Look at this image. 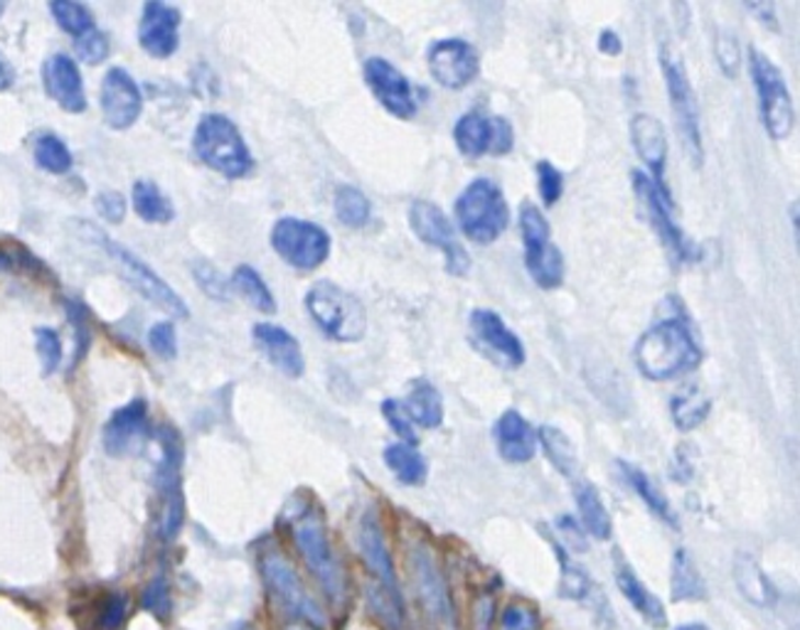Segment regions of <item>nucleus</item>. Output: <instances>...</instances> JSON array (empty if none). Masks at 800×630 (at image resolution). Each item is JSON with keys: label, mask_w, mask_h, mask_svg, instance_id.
I'll return each mask as SVG.
<instances>
[{"label": "nucleus", "mask_w": 800, "mask_h": 630, "mask_svg": "<svg viewBox=\"0 0 800 630\" xmlns=\"http://www.w3.org/2000/svg\"><path fill=\"white\" fill-rule=\"evenodd\" d=\"M633 357L640 375L663 382L702 363V347L683 318H665L640 335Z\"/></svg>", "instance_id": "nucleus-1"}, {"label": "nucleus", "mask_w": 800, "mask_h": 630, "mask_svg": "<svg viewBox=\"0 0 800 630\" xmlns=\"http://www.w3.org/2000/svg\"><path fill=\"white\" fill-rule=\"evenodd\" d=\"M193 148L207 168L225 177H244L254 170L252 151L247 148L237 124L225 114H205L199 118Z\"/></svg>", "instance_id": "nucleus-2"}, {"label": "nucleus", "mask_w": 800, "mask_h": 630, "mask_svg": "<svg viewBox=\"0 0 800 630\" xmlns=\"http://www.w3.org/2000/svg\"><path fill=\"white\" fill-rule=\"evenodd\" d=\"M306 311L335 343H359L367 333L365 306L338 284L318 282L308 288Z\"/></svg>", "instance_id": "nucleus-3"}, {"label": "nucleus", "mask_w": 800, "mask_h": 630, "mask_svg": "<svg viewBox=\"0 0 800 630\" xmlns=\"http://www.w3.org/2000/svg\"><path fill=\"white\" fill-rule=\"evenodd\" d=\"M456 219L461 232L476 244H493L510 225V207L493 180L476 177L456 199Z\"/></svg>", "instance_id": "nucleus-4"}, {"label": "nucleus", "mask_w": 800, "mask_h": 630, "mask_svg": "<svg viewBox=\"0 0 800 630\" xmlns=\"http://www.w3.org/2000/svg\"><path fill=\"white\" fill-rule=\"evenodd\" d=\"M519 234H523L525 244V268L533 276V282L552 291L564 284V256L559 247L552 242V227H549L547 217L533 199L519 203Z\"/></svg>", "instance_id": "nucleus-5"}, {"label": "nucleus", "mask_w": 800, "mask_h": 630, "mask_svg": "<svg viewBox=\"0 0 800 630\" xmlns=\"http://www.w3.org/2000/svg\"><path fill=\"white\" fill-rule=\"evenodd\" d=\"M748 72H752L754 79L758 114H762L766 134L774 141H784V138L791 136L796 124L793 99L791 92H788L784 72L772 62V57L756 47H748Z\"/></svg>", "instance_id": "nucleus-6"}, {"label": "nucleus", "mask_w": 800, "mask_h": 630, "mask_svg": "<svg viewBox=\"0 0 800 630\" xmlns=\"http://www.w3.org/2000/svg\"><path fill=\"white\" fill-rule=\"evenodd\" d=\"M660 69H663L670 106H673V116L677 124V131L683 136V146L693 156L695 165L702 163L705 148H702V128H699V106L693 82H689L687 67L683 65L677 49L670 43H660Z\"/></svg>", "instance_id": "nucleus-7"}, {"label": "nucleus", "mask_w": 800, "mask_h": 630, "mask_svg": "<svg viewBox=\"0 0 800 630\" xmlns=\"http://www.w3.org/2000/svg\"><path fill=\"white\" fill-rule=\"evenodd\" d=\"M294 542L301 552L306 566L311 569L316 582L323 588L330 602L340 604L345 598V569L333 552V545L328 539V529L323 517L318 513H306L294 523Z\"/></svg>", "instance_id": "nucleus-8"}, {"label": "nucleus", "mask_w": 800, "mask_h": 630, "mask_svg": "<svg viewBox=\"0 0 800 630\" xmlns=\"http://www.w3.org/2000/svg\"><path fill=\"white\" fill-rule=\"evenodd\" d=\"M272 247L286 264L301 272H316L328 262L333 242L316 222L301 217H282L272 229Z\"/></svg>", "instance_id": "nucleus-9"}, {"label": "nucleus", "mask_w": 800, "mask_h": 630, "mask_svg": "<svg viewBox=\"0 0 800 630\" xmlns=\"http://www.w3.org/2000/svg\"><path fill=\"white\" fill-rule=\"evenodd\" d=\"M409 564H412L414 588L428 623L434 630H458L452 592H448V584L436 564L432 549L414 545L412 552H409Z\"/></svg>", "instance_id": "nucleus-10"}, {"label": "nucleus", "mask_w": 800, "mask_h": 630, "mask_svg": "<svg viewBox=\"0 0 800 630\" xmlns=\"http://www.w3.org/2000/svg\"><path fill=\"white\" fill-rule=\"evenodd\" d=\"M89 232H92V237L99 239V244L104 247V252L108 254V259L112 262L118 264V268H122V274L126 276V282L132 284L138 294H141L144 298H148V301L156 303L158 308H163L165 313L170 316H178V318H187V306L183 298H180L173 288H170L163 278H160L151 266L144 264L141 259H138L134 252H128L126 247L116 244L108 239L106 234L99 232L96 227L87 225Z\"/></svg>", "instance_id": "nucleus-11"}, {"label": "nucleus", "mask_w": 800, "mask_h": 630, "mask_svg": "<svg viewBox=\"0 0 800 630\" xmlns=\"http://www.w3.org/2000/svg\"><path fill=\"white\" fill-rule=\"evenodd\" d=\"M409 225H412V232L422 239L424 244L438 249L446 256V272L452 276H466L471 272V256L458 242L454 225L448 222L444 209L436 203H428V199H414L412 207H409Z\"/></svg>", "instance_id": "nucleus-12"}, {"label": "nucleus", "mask_w": 800, "mask_h": 630, "mask_svg": "<svg viewBox=\"0 0 800 630\" xmlns=\"http://www.w3.org/2000/svg\"><path fill=\"white\" fill-rule=\"evenodd\" d=\"M160 444H163V461L158 466L156 488L160 493V535L165 539H175L180 527H183L185 505H183V485H180V463H183V446L173 428L160 432Z\"/></svg>", "instance_id": "nucleus-13"}, {"label": "nucleus", "mask_w": 800, "mask_h": 630, "mask_svg": "<svg viewBox=\"0 0 800 630\" xmlns=\"http://www.w3.org/2000/svg\"><path fill=\"white\" fill-rule=\"evenodd\" d=\"M262 576L272 592L274 602L284 608L288 616L306 618L313 626L325 623V614L313 602L311 594L306 592L301 579H298L296 569L288 564V559L278 552H266L262 557Z\"/></svg>", "instance_id": "nucleus-14"}, {"label": "nucleus", "mask_w": 800, "mask_h": 630, "mask_svg": "<svg viewBox=\"0 0 800 630\" xmlns=\"http://www.w3.org/2000/svg\"><path fill=\"white\" fill-rule=\"evenodd\" d=\"M454 141L466 158L505 156L513 151L515 134L507 118L490 116L480 108H473L456 122Z\"/></svg>", "instance_id": "nucleus-15"}, {"label": "nucleus", "mask_w": 800, "mask_h": 630, "mask_svg": "<svg viewBox=\"0 0 800 630\" xmlns=\"http://www.w3.org/2000/svg\"><path fill=\"white\" fill-rule=\"evenodd\" d=\"M633 190L643 205L645 215L650 219V225L655 227V232L660 234V239L667 244L670 252H673L677 259L683 262H689L695 259V247L689 239L683 234V229L677 227L675 217H673V199H670V193L663 187H658L650 175H645L643 170H633Z\"/></svg>", "instance_id": "nucleus-16"}, {"label": "nucleus", "mask_w": 800, "mask_h": 630, "mask_svg": "<svg viewBox=\"0 0 800 630\" xmlns=\"http://www.w3.org/2000/svg\"><path fill=\"white\" fill-rule=\"evenodd\" d=\"M428 72L446 89H464L480 72L478 49L461 37L436 39L426 53Z\"/></svg>", "instance_id": "nucleus-17"}, {"label": "nucleus", "mask_w": 800, "mask_h": 630, "mask_svg": "<svg viewBox=\"0 0 800 630\" xmlns=\"http://www.w3.org/2000/svg\"><path fill=\"white\" fill-rule=\"evenodd\" d=\"M359 552H363L367 569L373 572L375 582L379 584L377 592H382L387 602L392 604L399 614H402L404 611L402 592H399L392 554H389V549H387L385 529H382V525H379L375 509H367L363 523H359Z\"/></svg>", "instance_id": "nucleus-18"}, {"label": "nucleus", "mask_w": 800, "mask_h": 630, "mask_svg": "<svg viewBox=\"0 0 800 630\" xmlns=\"http://www.w3.org/2000/svg\"><path fill=\"white\" fill-rule=\"evenodd\" d=\"M365 82L369 92L397 118H412L416 114V94L409 79L385 57L365 59Z\"/></svg>", "instance_id": "nucleus-19"}, {"label": "nucleus", "mask_w": 800, "mask_h": 630, "mask_svg": "<svg viewBox=\"0 0 800 630\" xmlns=\"http://www.w3.org/2000/svg\"><path fill=\"white\" fill-rule=\"evenodd\" d=\"M468 323H471L476 343L483 347V353L490 359H495L500 367L517 369L525 365L527 355L523 340L503 323V318L495 311H490V308H476Z\"/></svg>", "instance_id": "nucleus-20"}, {"label": "nucleus", "mask_w": 800, "mask_h": 630, "mask_svg": "<svg viewBox=\"0 0 800 630\" xmlns=\"http://www.w3.org/2000/svg\"><path fill=\"white\" fill-rule=\"evenodd\" d=\"M144 112V94L141 87L134 82V77L122 67L108 69L102 82V114L104 122L124 131L134 126Z\"/></svg>", "instance_id": "nucleus-21"}, {"label": "nucleus", "mask_w": 800, "mask_h": 630, "mask_svg": "<svg viewBox=\"0 0 800 630\" xmlns=\"http://www.w3.org/2000/svg\"><path fill=\"white\" fill-rule=\"evenodd\" d=\"M180 10L173 5L151 0L144 5L141 25H138V43L144 53L156 59L173 57L180 47Z\"/></svg>", "instance_id": "nucleus-22"}, {"label": "nucleus", "mask_w": 800, "mask_h": 630, "mask_svg": "<svg viewBox=\"0 0 800 630\" xmlns=\"http://www.w3.org/2000/svg\"><path fill=\"white\" fill-rule=\"evenodd\" d=\"M43 79L47 94L69 114H82L87 108V94L79 65L69 55L57 53L45 62Z\"/></svg>", "instance_id": "nucleus-23"}, {"label": "nucleus", "mask_w": 800, "mask_h": 630, "mask_svg": "<svg viewBox=\"0 0 800 630\" xmlns=\"http://www.w3.org/2000/svg\"><path fill=\"white\" fill-rule=\"evenodd\" d=\"M628 128H631V144L636 148L638 158L645 163L650 180H653L658 187L667 190L663 183L665 163H667L665 126L660 124V118H655L653 114H636Z\"/></svg>", "instance_id": "nucleus-24"}, {"label": "nucleus", "mask_w": 800, "mask_h": 630, "mask_svg": "<svg viewBox=\"0 0 800 630\" xmlns=\"http://www.w3.org/2000/svg\"><path fill=\"white\" fill-rule=\"evenodd\" d=\"M614 576H616V586L618 592L624 594V598L631 604L633 611L643 618L648 626L653 628H665L667 626V611L660 598L650 592V588L640 582V576L636 574V569L628 564V559L618 552H614Z\"/></svg>", "instance_id": "nucleus-25"}, {"label": "nucleus", "mask_w": 800, "mask_h": 630, "mask_svg": "<svg viewBox=\"0 0 800 630\" xmlns=\"http://www.w3.org/2000/svg\"><path fill=\"white\" fill-rule=\"evenodd\" d=\"M254 343L266 355L268 363L282 369L286 377L298 379L306 373V359L301 343L288 333L286 328L274 323H256L254 325Z\"/></svg>", "instance_id": "nucleus-26"}, {"label": "nucleus", "mask_w": 800, "mask_h": 630, "mask_svg": "<svg viewBox=\"0 0 800 630\" xmlns=\"http://www.w3.org/2000/svg\"><path fill=\"white\" fill-rule=\"evenodd\" d=\"M495 444L507 463H527L537 451V434L517 409H507L495 424Z\"/></svg>", "instance_id": "nucleus-27"}, {"label": "nucleus", "mask_w": 800, "mask_h": 630, "mask_svg": "<svg viewBox=\"0 0 800 630\" xmlns=\"http://www.w3.org/2000/svg\"><path fill=\"white\" fill-rule=\"evenodd\" d=\"M148 419V406L144 399H134L126 406L116 409L104 426V448L108 456H124L144 434Z\"/></svg>", "instance_id": "nucleus-28"}, {"label": "nucleus", "mask_w": 800, "mask_h": 630, "mask_svg": "<svg viewBox=\"0 0 800 630\" xmlns=\"http://www.w3.org/2000/svg\"><path fill=\"white\" fill-rule=\"evenodd\" d=\"M574 500L579 507V517H582V527L586 529V532L594 539H602V542L612 539L614 523H612V515H608V507L604 505L602 495H598L596 485L588 483V480H579V483L574 485Z\"/></svg>", "instance_id": "nucleus-29"}, {"label": "nucleus", "mask_w": 800, "mask_h": 630, "mask_svg": "<svg viewBox=\"0 0 800 630\" xmlns=\"http://www.w3.org/2000/svg\"><path fill=\"white\" fill-rule=\"evenodd\" d=\"M618 471H621L624 480L628 485H631L633 493L640 500H643L650 513H653L658 519H663L665 525L677 529V515H675L673 505H670V500L665 497V493H660V488L653 483V478H650L643 471V468H638L633 463H626V461H618Z\"/></svg>", "instance_id": "nucleus-30"}, {"label": "nucleus", "mask_w": 800, "mask_h": 630, "mask_svg": "<svg viewBox=\"0 0 800 630\" xmlns=\"http://www.w3.org/2000/svg\"><path fill=\"white\" fill-rule=\"evenodd\" d=\"M404 412L412 419V424L422 428H438L444 424V399L438 389L426 382V379H414L412 389H409Z\"/></svg>", "instance_id": "nucleus-31"}, {"label": "nucleus", "mask_w": 800, "mask_h": 630, "mask_svg": "<svg viewBox=\"0 0 800 630\" xmlns=\"http://www.w3.org/2000/svg\"><path fill=\"white\" fill-rule=\"evenodd\" d=\"M382 461L402 485H424L428 463L414 444H392L382 451Z\"/></svg>", "instance_id": "nucleus-32"}, {"label": "nucleus", "mask_w": 800, "mask_h": 630, "mask_svg": "<svg viewBox=\"0 0 800 630\" xmlns=\"http://www.w3.org/2000/svg\"><path fill=\"white\" fill-rule=\"evenodd\" d=\"M670 588H673V602H702L707 596L705 579L687 549H677L673 557Z\"/></svg>", "instance_id": "nucleus-33"}, {"label": "nucleus", "mask_w": 800, "mask_h": 630, "mask_svg": "<svg viewBox=\"0 0 800 630\" xmlns=\"http://www.w3.org/2000/svg\"><path fill=\"white\" fill-rule=\"evenodd\" d=\"M709 412H712V402H709V397H705L702 389L697 387H687L670 399V414H673V422L679 432L685 434L695 432L697 426H702Z\"/></svg>", "instance_id": "nucleus-34"}, {"label": "nucleus", "mask_w": 800, "mask_h": 630, "mask_svg": "<svg viewBox=\"0 0 800 630\" xmlns=\"http://www.w3.org/2000/svg\"><path fill=\"white\" fill-rule=\"evenodd\" d=\"M229 288L242 296L249 306L256 308L259 313L266 316L276 313V298L272 294V288H268L264 278L259 276L256 268H252L249 264L235 268L232 278H229Z\"/></svg>", "instance_id": "nucleus-35"}, {"label": "nucleus", "mask_w": 800, "mask_h": 630, "mask_svg": "<svg viewBox=\"0 0 800 630\" xmlns=\"http://www.w3.org/2000/svg\"><path fill=\"white\" fill-rule=\"evenodd\" d=\"M734 576H736L739 592H742L748 602L756 606H774L776 588L772 582H768V576L762 572V566H758L752 557L748 554L736 557Z\"/></svg>", "instance_id": "nucleus-36"}, {"label": "nucleus", "mask_w": 800, "mask_h": 630, "mask_svg": "<svg viewBox=\"0 0 800 630\" xmlns=\"http://www.w3.org/2000/svg\"><path fill=\"white\" fill-rule=\"evenodd\" d=\"M132 197H134L136 215L141 217L144 222L165 225L175 217L173 205L168 203V197L160 193V187L156 183H151V180H136Z\"/></svg>", "instance_id": "nucleus-37"}, {"label": "nucleus", "mask_w": 800, "mask_h": 630, "mask_svg": "<svg viewBox=\"0 0 800 630\" xmlns=\"http://www.w3.org/2000/svg\"><path fill=\"white\" fill-rule=\"evenodd\" d=\"M333 209L338 222L350 229H363L369 222V217H373V205H369L367 195L353 185H340L335 190Z\"/></svg>", "instance_id": "nucleus-38"}, {"label": "nucleus", "mask_w": 800, "mask_h": 630, "mask_svg": "<svg viewBox=\"0 0 800 630\" xmlns=\"http://www.w3.org/2000/svg\"><path fill=\"white\" fill-rule=\"evenodd\" d=\"M537 442L542 444L549 463H552L559 473L572 478L579 471L576 448H574L572 442H569V436L564 432H559L557 426H542V428H539Z\"/></svg>", "instance_id": "nucleus-39"}, {"label": "nucleus", "mask_w": 800, "mask_h": 630, "mask_svg": "<svg viewBox=\"0 0 800 630\" xmlns=\"http://www.w3.org/2000/svg\"><path fill=\"white\" fill-rule=\"evenodd\" d=\"M555 552L559 559V569H562V582H559L562 584V596L569 598V602L586 604L594 594L592 576H588L582 566H576L572 559H569L567 549L559 547L557 542H555Z\"/></svg>", "instance_id": "nucleus-40"}, {"label": "nucleus", "mask_w": 800, "mask_h": 630, "mask_svg": "<svg viewBox=\"0 0 800 630\" xmlns=\"http://www.w3.org/2000/svg\"><path fill=\"white\" fill-rule=\"evenodd\" d=\"M49 13L55 15L57 25L72 37H82L96 27L92 10L84 3H75V0H53L49 3Z\"/></svg>", "instance_id": "nucleus-41"}, {"label": "nucleus", "mask_w": 800, "mask_h": 630, "mask_svg": "<svg viewBox=\"0 0 800 630\" xmlns=\"http://www.w3.org/2000/svg\"><path fill=\"white\" fill-rule=\"evenodd\" d=\"M35 160L37 165L53 175H65L72 170V153L67 144L55 134H43L35 138Z\"/></svg>", "instance_id": "nucleus-42"}, {"label": "nucleus", "mask_w": 800, "mask_h": 630, "mask_svg": "<svg viewBox=\"0 0 800 630\" xmlns=\"http://www.w3.org/2000/svg\"><path fill=\"white\" fill-rule=\"evenodd\" d=\"M715 57L717 65L729 79L739 77V69H742V45L739 39L729 33V30H719L715 39Z\"/></svg>", "instance_id": "nucleus-43"}, {"label": "nucleus", "mask_w": 800, "mask_h": 630, "mask_svg": "<svg viewBox=\"0 0 800 630\" xmlns=\"http://www.w3.org/2000/svg\"><path fill=\"white\" fill-rule=\"evenodd\" d=\"M35 345L39 359H43V375L49 377L59 367V363H62V340H59L57 330L53 328H37Z\"/></svg>", "instance_id": "nucleus-44"}, {"label": "nucleus", "mask_w": 800, "mask_h": 630, "mask_svg": "<svg viewBox=\"0 0 800 630\" xmlns=\"http://www.w3.org/2000/svg\"><path fill=\"white\" fill-rule=\"evenodd\" d=\"M537 185L539 195H542V203L552 207L559 203V197L564 193V175L549 163V160H539L537 163Z\"/></svg>", "instance_id": "nucleus-45"}, {"label": "nucleus", "mask_w": 800, "mask_h": 630, "mask_svg": "<svg viewBox=\"0 0 800 630\" xmlns=\"http://www.w3.org/2000/svg\"><path fill=\"white\" fill-rule=\"evenodd\" d=\"M382 416L385 422L389 424V428L402 438V444H414L416 446V434H414V424L412 419L407 416L404 404L399 399H385L382 402Z\"/></svg>", "instance_id": "nucleus-46"}, {"label": "nucleus", "mask_w": 800, "mask_h": 630, "mask_svg": "<svg viewBox=\"0 0 800 630\" xmlns=\"http://www.w3.org/2000/svg\"><path fill=\"white\" fill-rule=\"evenodd\" d=\"M75 47H77L79 59H84V62H89V65L104 62L108 53H112V45H108L106 33H102V30H96V27L92 30V33L77 37Z\"/></svg>", "instance_id": "nucleus-47"}, {"label": "nucleus", "mask_w": 800, "mask_h": 630, "mask_svg": "<svg viewBox=\"0 0 800 630\" xmlns=\"http://www.w3.org/2000/svg\"><path fill=\"white\" fill-rule=\"evenodd\" d=\"M141 604L148 614H153L160 621H165L170 616V608H173V602H170V586L165 579H153V582L146 586Z\"/></svg>", "instance_id": "nucleus-48"}, {"label": "nucleus", "mask_w": 800, "mask_h": 630, "mask_svg": "<svg viewBox=\"0 0 800 630\" xmlns=\"http://www.w3.org/2000/svg\"><path fill=\"white\" fill-rule=\"evenodd\" d=\"M193 272H195V278H197L199 288H203V291L209 298H217V301H225L227 291H229V282H227V278L222 274L217 272V266H213L209 262H195Z\"/></svg>", "instance_id": "nucleus-49"}, {"label": "nucleus", "mask_w": 800, "mask_h": 630, "mask_svg": "<svg viewBox=\"0 0 800 630\" xmlns=\"http://www.w3.org/2000/svg\"><path fill=\"white\" fill-rule=\"evenodd\" d=\"M148 345H151L153 353L163 359H173L178 355V340H175V328L173 323H156L148 333Z\"/></svg>", "instance_id": "nucleus-50"}, {"label": "nucleus", "mask_w": 800, "mask_h": 630, "mask_svg": "<svg viewBox=\"0 0 800 630\" xmlns=\"http://www.w3.org/2000/svg\"><path fill=\"white\" fill-rule=\"evenodd\" d=\"M96 209L99 215H102L106 222H124V215H126V199L122 197V193H112V190H106V193H99L96 195Z\"/></svg>", "instance_id": "nucleus-51"}, {"label": "nucleus", "mask_w": 800, "mask_h": 630, "mask_svg": "<svg viewBox=\"0 0 800 630\" xmlns=\"http://www.w3.org/2000/svg\"><path fill=\"white\" fill-rule=\"evenodd\" d=\"M535 626H537L535 614L529 611L527 606L510 604L503 611V623H500V630H535Z\"/></svg>", "instance_id": "nucleus-52"}, {"label": "nucleus", "mask_w": 800, "mask_h": 630, "mask_svg": "<svg viewBox=\"0 0 800 630\" xmlns=\"http://www.w3.org/2000/svg\"><path fill=\"white\" fill-rule=\"evenodd\" d=\"M124 616H126V598L122 594H112L104 602L102 614H99V628L114 630L122 626Z\"/></svg>", "instance_id": "nucleus-53"}, {"label": "nucleus", "mask_w": 800, "mask_h": 630, "mask_svg": "<svg viewBox=\"0 0 800 630\" xmlns=\"http://www.w3.org/2000/svg\"><path fill=\"white\" fill-rule=\"evenodd\" d=\"M598 47H602V53H606V55H618L624 45L614 30H604V33L598 35Z\"/></svg>", "instance_id": "nucleus-54"}, {"label": "nucleus", "mask_w": 800, "mask_h": 630, "mask_svg": "<svg viewBox=\"0 0 800 630\" xmlns=\"http://www.w3.org/2000/svg\"><path fill=\"white\" fill-rule=\"evenodd\" d=\"M13 82H15V69L8 62V57L0 53V92L13 87Z\"/></svg>", "instance_id": "nucleus-55"}, {"label": "nucleus", "mask_w": 800, "mask_h": 630, "mask_svg": "<svg viewBox=\"0 0 800 630\" xmlns=\"http://www.w3.org/2000/svg\"><path fill=\"white\" fill-rule=\"evenodd\" d=\"M675 630H709L705 623H685V626H677Z\"/></svg>", "instance_id": "nucleus-56"}, {"label": "nucleus", "mask_w": 800, "mask_h": 630, "mask_svg": "<svg viewBox=\"0 0 800 630\" xmlns=\"http://www.w3.org/2000/svg\"><path fill=\"white\" fill-rule=\"evenodd\" d=\"M0 13H3V3H0Z\"/></svg>", "instance_id": "nucleus-57"}]
</instances>
